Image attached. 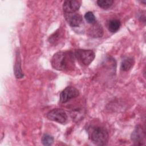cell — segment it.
Listing matches in <instances>:
<instances>
[{
    "label": "cell",
    "mask_w": 146,
    "mask_h": 146,
    "mask_svg": "<svg viewBox=\"0 0 146 146\" xmlns=\"http://www.w3.org/2000/svg\"><path fill=\"white\" fill-rule=\"evenodd\" d=\"M74 56L70 51L57 52L52 58L51 65L54 69L59 71L68 70L74 64Z\"/></svg>",
    "instance_id": "obj_1"
},
{
    "label": "cell",
    "mask_w": 146,
    "mask_h": 146,
    "mask_svg": "<svg viewBox=\"0 0 146 146\" xmlns=\"http://www.w3.org/2000/svg\"><path fill=\"white\" fill-rule=\"evenodd\" d=\"M91 140L96 145H104L108 140V133L107 131L102 127H94L91 128L89 132Z\"/></svg>",
    "instance_id": "obj_2"
},
{
    "label": "cell",
    "mask_w": 146,
    "mask_h": 146,
    "mask_svg": "<svg viewBox=\"0 0 146 146\" xmlns=\"http://www.w3.org/2000/svg\"><path fill=\"white\" fill-rule=\"evenodd\" d=\"M75 56L85 66H88L95 58V53L91 50L79 49L75 51Z\"/></svg>",
    "instance_id": "obj_3"
},
{
    "label": "cell",
    "mask_w": 146,
    "mask_h": 146,
    "mask_svg": "<svg viewBox=\"0 0 146 146\" xmlns=\"http://www.w3.org/2000/svg\"><path fill=\"white\" fill-rule=\"evenodd\" d=\"M46 116L49 120L61 124L65 123L67 120L66 112L61 108H55L50 111Z\"/></svg>",
    "instance_id": "obj_4"
},
{
    "label": "cell",
    "mask_w": 146,
    "mask_h": 146,
    "mask_svg": "<svg viewBox=\"0 0 146 146\" xmlns=\"http://www.w3.org/2000/svg\"><path fill=\"white\" fill-rule=\"evenodd\" d=\"M79 94V91L75 87L72 86H68L60 93V101L63 103H65L71 99L78 97Z\"/></svg>",
    "instance_id": "obj_5"
},
{
    "label": "cell",
    "mask_w": 146,
    "mask_h": 146,
    "mask_svg": "<svg viewBox=\"0 0 146 146\" xmlns=\"http://www.w3.org/2000/svg\"><path fill=\"white\" fill-rule=\"evenodd\" d=\"M81 2L77 0L66 1L63 4V10L64 13H74L79 10Z\"/></svg>",
    "instance_id": "obj_6"
},
{
    "label": "cell",
    "mask_w": 146,
    "mask_h": 146,
    "mask_svg": "<svg viewBox=\"0 0 146 146\" xmlns=\"http://www.w3.org/2000/svg\"><path fill=\"white\" fill-rule=\"evenodd\" d=\"M64 18L67 23L72 27L79 26L83 21L81 15L75 13H64Z\"/></svg>",
    "instance_id": "obj_7"
},
{
    "label": "cell",
    "mask_w": 146,
    "mask_h": 146,
    "mask_svg": "<svg viewBox=\"0 0 146 146\" xmlns=\"http://www.w3.org/2000/svg\"><path fill=\"white\" fill-rule=\"evenodd\" d=\"M145 138V133L142 127L137 125L131 135L132 140L136 144H143L142 142Z\"/></svg>",
    "instance_id": "obj_8"
},
{
    "label": "cell",
    "mask_w": 146,
    "mask_h": 146,
    "mask_svg": "<svg viewBox=\"0 0 146 146\" xmlns=\"http://www.w3.org/2000/svg\"><path fill=\"white\" fill-rule=\"evenodd\" d=\"M88 33L92 37H102L103 34V30L102 26L96 22L95 23L92 24V26L90 27Z\"/></svg>",
    "instance_id": "obj_9"
},
{
    "label": "cell",
    "mask_w": 146,
    "mask_h": 146,
    "mask_svg": "<svg viewBox=\"0 0 146 146\" xmlns=\"http://www.w3.org/2000/svg\"><path fill=\"white\" fill-rule=\"evenodd\" d=\"M134 59L131 57H127L123 59L121 63L120 68L124 71H127L130 70L134 64Z\"/></svg>",
    "instance_id": "obj_10"
},
{
    "label": "cell",
    "mask_w": 146,
    "mask_h": 146,
    "mask_svg": "<svg viewBox=\"0 0 146 146\" xmlns=\"http://www.w3.org/2000/svg\"><path fill=\"white\" fill-rule=\"evenodd\" d=\"M120 25L121 23L119 19H111L109 21L108 23V30L111 33H115L119 29Z\"/></svg>",
    "instance_id": "obj_11"
},
{
    "label": "cell",
    "mask_w": 146,
    "mask_h": 146,
    "mask_svg": "<svg viewBox=\"0 0 146 146\" xmlns=\"http://www.w3.org/2000/svg\"><path fill=\"white\" fill-rule=\"evenodd\" d=\"M14 72L17 78H22L23 76V74L22 73L21 67V60L19 55H17V59L15 64L14 65Z\"/></svg>",
    "instance_id": "obj_12"
},
{
    "label": "cell",
    "mask_w": 146,
    "mask_h": 146,
    "mask_svg": "<svg viewBox=\"0 0 146 146\" xmlns=\"http://www.w3.org/2000/svg\"><path fill=\"white\" fill-rule=\"evenodd\" d=\"M98 5L102 9H108L113 4V1L112 0H98L96 2Z\"/></svg>",
    "instance_id": "obj_13"
},
{
    "label": "cell",
    "mask_w": 146,
    "mask_h": 146,
    "mask_svg": "<svg viewBox=\"0 0 146 146\" xmlns=\"http://www.w3.org/2000/svg\"><path fill=\"white\" fill-rule=\"evenodd\" d=\"M41 141L44 145H51L54 141V137L48 134H44L42 137Z\"/></svg>",
    "instance_id": "obj_14"
},
{
    "label": "cell",
    "mask_w": 146,
    "mask_h": 146,
    "mask_svg": "<svg viewBox=\"0 0 146 146\" xmlns=\"http://www.w3.org/2000/svg\"><path fill=\"white\" fill-rule=\"evenodd\" d=\"M84 18L86 19V21L90 24H94L96 22V18L93 13L91 11L87 12L84 15Z\"/></svg>",
    "instance_id": "obj_15"
},
{
    "label": "cell",
    "mask_w": 146,
    "mask_h": 146,
    "mask_svg": "<svg viewBox=\"0 0 146 146\" xmlns=\"http://www.w3.org/2000/svg\"><path fill=\"white\" fill-rule=\"evenodd\" d=\"M59 38V34L58 32V31H56L51 36H50V37L49 38V42L52 43H55L58 40Z\"/></svg>",
    "instance_id": "obj_16"
}]
</instances>
